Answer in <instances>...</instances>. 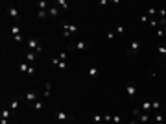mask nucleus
I'll list each match as a JSON object with an SVG mask.
<instances>
[{
	"mask_svg": "<svg viewBox=\"0 0 166 124\" xmlns=\"http://www.w3.org/2000/svg\"><path fill=\"white\" fill-rule=\"evenodd\" d=\"M155 35H157L159 39H164V35H166V33H164V30H163V28H157V32H155Z\"/></svg>",
	"mask_w": 166,
	"mask_h": 124,
	"instance_id": "nucleus-29",
	"label": "nucleus"
},
{
	"mask_svg": "<svg viewBox=\"0 0 166 124\" xmlns=\"http://www.w3.org/2000/svg\"><path fill=\"white\" fill-rule=\"evenodd\" d=\"M11 115H13V111L8 109V107H2V109H0V118H11Z\"/></svg>",
	"mask_w": 166,
	"mask_h": 124,
	"instance_id": "nucleus-12",
	"label": "nucleus"
},
{
	"mask_svg": "<svg viewBox=\"0 0 166 124\" xmlns=\"http://www.w3.org/2000/svg\"><path fill=\"white\" fill-rule=\"evenodd\" d=\"M138 121L140 122H144V124H149V122H152V117H149V113H140V115H138Z\"/></svg>",
	"mask_w": 166,
	"mask_h": 124,
	"instance_id": "nucleus-11",
	"label": "nucleus"
},
{
	"mask_svg": "<svg viewBox=\"0 0 166 124\" xmlns=\"http://www.w3.org/2000/svg\"><path fill=\"white\" fill-rule=\"evenodd\" d=\"M35 59H37V52H28L26 54V61L28 63H35Z\"/></svg>",
	"mask_w": 166,
	"mask_h": 124,
	"instance_id": "nucleus-17",
	"label": "nucleus"
},
{
	"mask_svg": "<svg viewBox=\"0 0 166 124\" xmlns=\"http://www.w3.org/2000/svg\"><path fill=\"white\" fill-rule=\"evenodd\" d=\"M13 41H15V43H22L24 37H22V35H17V37H13Z\"/></svg>",
	"mask_w": 166,
	"mask_h": 124,
	"instance_id": "nucleus-39",
	"label": "nucleus"
},
{
	"mask_svg": "<svg viewBox=\"0 0 166 124\" xmlns=\"http://www.w3.org/2000/svg\"><path fill=\"white\" fill-rule=\"evenodd\" d=\"M153 122H164V117L160 115V111H157V115H155V121Z\"/></svg>",
	"mask_w": 166,
	"mask_h": 124,
	"instance_id": "nucleus-33",
	"label": "nucleus"
},
{
	"mask_svg": "<svg viewBox=\"0 0 166 124\" xmlns=\"http://www.w3.org/2000/svg\"><path fill=\"white\" fill-rule=\"evenodd\" d=\"M114 33H116V35H124V33H125V28L122 26V24H118V26L114 28Z\"/></svg>",
	"mask_w": 166,
	"mask_h": 124,
	"instance_id": "nucleus-24",
	"label": "nucleus"
},
{
	"mask_svg": "<svg viewBox=\"0 0 166 124\" xmlns=\"http://www.w3.org/2000/svg\"><path fill=\"white\" fill-rule=\"evenodd\" d=\"M55 4H57V6L59 8H61V9H68L70 6H68V2H67V0H57V2H55Z\"/></svg>",
	"mask_w": 166,
	"mask_h": 124,
	"instance_id": "nucleus-23",
	"label": "nucleus"
},
{
	"mask_svg": "<svg viewBox=\"0 0 166 124\" xmlns=\"http://www.w3.org/2000/svg\"><path fill=\"white\" fill-rule=\"evenodd\" d=\"M152 109L160 111V100H159V98H153V100H152Z\"/></svg>",
	"mask_w": 166,
	"mask_h": 124,
	"instance_id": "nucleus-20",
	"label": "nucleus"
},
{
	"mask_svg": "<svg viewBox=\"0 0 166 124\" xmlns=\"http://www.w3.org/2000/svg\"><path fill=\"white\" fill-rule=\"evenodd\" d=\"M140 111H144V113H149V111H152V100H144L142 106H140Z\"/></svg>",
	"mask_w": 166,
	"mask_h": 124,
	"instance_id": "nucleus-10",
	"label": "nucleus"
},
{
	"mask_svg": "<svg viewBox=\"0 0 166 124\" xmlns=\"http://www.w3.org/2000/svg\"><path fill=\"white\" fill-rule=\"evenodd\" d=\"M149 26H152V28H159V19H149Z\"/></svg>",
	"mask_w": 166,
	"mask_h": 124,
	"instance_id": "nucleus-28",
	"label": "nucleus"
},
{
	"mask_svg": "<svg viewBox=\"0 0 166 124\" xmlns=\"http://www.w3.org/2000/svg\"><path fill=\"white\" fill-rule=\"evenodd\" d=\"M55 121H59V122H70L72 121V115L67 111H55Z\"/></svg>",
	"mask_w": 166,
	"mask_h": 124,
	"instance_id": "nucleus-6",
	"label": "nucleus"
},
{
	"mask_svg": "<svg viewBox=\"0 0 166 124\" xmlns=\"http://www.w3.org/2000/svg\"><path fill=\"white\" fill-rule=\"evenodd\" d=\"M164 61H166V57H164Z\"/></svg>",
	"mask_w": 166,
	"mask_h": 124,
	"instance_id": "nucleus-44",
	"label": "nucleus"
},
{
	"mask_svg": "<svg viewBox=\"0 0 166 124\" xmlns=\"http://www.w3.org/2000/svg\"><path fill=\"white\" fill-rule=\"evenodd\" d=\"M28 69H30V63H28V61H24V63H19V71H21V72H24V74H26V72H28Z\"/></svg>",
	"mask_w": 166,
	"mask_h": 124,
	"instance_id": "nucleus-21",
	"label": "nucleus"
},
{
	"mask_svg": "<svg viewBox=\"0 0 166 124\" xmlns=\"http://www.w3.org/2000/svg\"><path fill=\"white\" fill-rule=\"evenodd\" d=\"M59 61H61L59 57H54V59H52V65H54V67H57V63H59Z\"/></svg>",
	"mask_w": 166,
	"mask_h": 124,
	"instance_id": "nucleus-40",
	"label": "nucleus"
},
{
	"mask_svg": "<svg viewBox=\"0 0 166 124\" xmlns=\"http://www.w3.org/2000/svg\"><path fill=\"white\" fill-rule=\"evenodd\" d=\"M140 113H142V111H140V107H133V117H138Z\"/></svg>",
	"mask_w": 166,
	"mask_h": 124,
	"instance_id": "nucleus-35",
	"label": "nucleus"
},
{
	"mask_svg": "<svg viewBox=\"0 0 166 124\" xmlns=\"http://www.w3.org/2000/svg\"><path fill=\"white\" fill-rule=\"evenodd\" d=\"M138 22H149V17H148V15H140V17H138Z\"/></svg>",
	"mask_w": 166,
	"mask_h": 124,
	"instance_id": "nucleus-34",
	"label": "nucleus"
},
{
	"mask_svg": "<svg viewBox=\"0 0 166 124\" xmlns=\"http://www.w3.org/2000/svg\"><path fill=\"white\" fill-rule=\"evenodd\" d=\"M125 93H127L129 98H135V95H137V83H135V80H127V83H125Z\"/></svg>",
	"mask_w": 166,
	"mask_h": 124,
	"instance_id": "nucleus-5",
	"label": "nucleus"
},
{
	"mask_svg": "<svg viewBox=\"0 0 166 124\" xmlns=\"http://www.w3.org/2000/svg\"><path fill=\"white\" fill-rule=\"evenodd\" d=\"M98 6H100V8H103V6H107V0H100V2H98Z\"/></svg>",
	"mask_w": 166,
	"mask_h": 124,
	"instance_id": "nucleus-41",
	"label": "nucleus"
},
{
	"mask_svg": "<svg viewBox=\"0 0 166 124\" xmlns=\"http://www.w3.org/2000/svg\"><path fill=\"white\" fill-rule=\"evenodd\" d=\"M157 54H159V57L164 61V57H166V44H159V46H157Z\"/></svg>",
	"mask_w": 166,
	"mask_h": 124,
	"instance_id": "nucleus-13",
	"label": "nucleus"
},
{
	"mask_svg": "<svg viewBox=\"0 0 166 124\" xmlns=\"http://www.w3.org/2000/svg\"><path fill=\"white\" fill-rule=\"evenodd\" d=\"M146 15H148L149 19H155V15H157V8H149V9H148V13H146Z\"/></svg>",
	"mask_w": 166,
	"mask_h": 124,
	"instance_id": "nucleus-25",
	"label": "nucleus"
},
{
	"mask_svg": "<svg viewBox=\"0 0 166 124\" xmlns=\"http://www.w3.org/2000/svg\"><path fill=\"white\" fill-rule=\"evenodd\" d=\"M89 76L92 78V80H96V78H100V65L98 63H92L89 69Z\"/></svg>",
	"mask_w": 166,
	"mask_h": 124,
	"instance_id": "nucleus-8",
	"label": "nucleus"
},
{
	"mask_svg": "<svg viewBox=\"0 0 166 124\" xmlns=\"http://www.w3.org/2000/svg\"><path fill=\"white\" fill-rule=\"evenodd\" d=\"M37 19H41V21L48 19V11H39V9H37Z\"/></svg>",
	"mask_w": 166,
	"mask_h": 124,
	"instance_id": "nucleus-26",
	"label": "nucleus"
},
{
	"mask_svg": "<svg viewBox=\"0 0 166 124\" xmlns=\"http://www.w3.org/2000/svg\"><path fill=\"white\" fill-rule=\"evenodd\" d=\"M103 121V117L102 115H98V113H94V115H92V122H96V124H100V122H102Z\"/></svg>",
	"mask_w": 166,
	"mask_h": 124,
	"instance_id": "nucleus-27",
	"label": "nucleus"
},
{
	"mask_svg": "<svg viewBox=\"0 0 166 124\" xmlns=\"http://www.w3.org/2000/svg\"><path fill=\"white\" fill-rule=\"evenodd\" d=\"M157 15H159V19H166V9H157Z\"/></svg>",
	"mask_w": 166,
	"mask_h": 124,
	"instance_id": "nucleus-32",
	"label": "nucleus"
},
{
	"mask_svg": "<svg viewBox=\"0 0 166 124\" xmlns=\"http://www.w3.org/2000/svg\"><path fill=\"white\" fill-rule=\"evenodd\" d=\"M57 57L61 59V61H67V57H68V50H65V52H61V54H59Z\"/></svg>",
	"mask_w": 166,
	"mask_h": 124,
	"instance_id": "nucleus-31",
	"label": "nucleus"
},
{
	"mask_svg": "<svg viewBox=\"0 0 166 124\" xmlns=\"http://www.w3.org/2000/svg\"><path fill=\"white\" fill-rule=\"evenodd\" d=\"M140 48H142L140 41H138V39H133V41L129 43V46H127V54H129V56H137V54L140 52Z\"/></svg>",
	"mask_w": 166,
	"mask_h": 124,
	"instance_id": "nucleus-3",
	"label": "nucleus"
},
{
	"mask_svg": "<svg viewBox=\"0 0 166 124\" xmlns=\"http://www.w3.org/2000/svg\"><path fill=\"white\" fill-rule=\"evenodd\" d=\"M63 28H67L70 33H76L78 30H79V28H78V24H67V22H63Z\"/></svg>",
	"mask_w": 166,
	"mask_h": 124,
	"instance_id": "nucleus-15",
	"label": "nucleus"
},
{
	"mask_svg": "<svg viewBox=\"0 0 166 124\" xmlns=\"http://www.w3.org/2000/svg\"><path fill=\"white\" fill-rule=\"evenodd\" d=\"M89 48V43L87 41H83V39H79L78 43H74V44H68V50H78V52H83V50H87Z\"/></svg>",
	"mask_w": 166,
	"mask_h": 124,
	"instance_id": "nucleus-4",
	"label": "nucleus"
},
{
	"mask_svg": "<svg viewBox=\"0 0 166 124\" xmlns=\"http://www.w3.org/2000/svg\"><path fill=\"white\" fill-rule=\"evenodd\" d=\"M105 35H107V39H109V41H113V39L116 37V33H114V30H109V32L105 33Z\"/></svg>",
	"mask_w": 166,
	"mask_h": 124,
	"instance_id": "nucleus-30",
	"label": "nucleus"
},
{
	"mask_svg": "<svg viewBox=\"0 0 166 124\" xmlns=\"http://www.w3.org/2000/svg\"><path fill=\"white\" fill-rule=\"evenodd\" d=\"M55 69H57V71H61V72H65V71L68 69V65H67V61H59V63H57V67H55Z\"/></svg>",
	"mask_w": 166,
	"mask_h": 124,
	"instance_id": "nucleus-22",
	"label": "nucleus"
},
{
	"mask_svg": "<svg viewBox=\"0 0 166 124\" xmlns=\"http://www.w3.org/2000/svg\"><path fill=\"white\" fill-rule=\"evenodd\" d=\"M103 122H113V115H103Z\"/></svg>",
	"mask_w": 166,
	"mask_h": 124,
	"instance_id": "nucleus-36",
	"label": "nucleus"
},
{
	"mask_svg": "<svg viewBox=\"0 0 166 124\" xmlns=\"http://www.w3.org/2000/svg\"><path fill=\"white\" fill-rule=\"evenodd\" d=\"M0 124H9V118H0Z\"/></svg>",
	"mask_w": 166,
	"mask_h": 124,
	"instance_id": "nucleus-42",
	"label": "nucleus"
},
{
	"mask_svg": "<svg viewBox=\"0 0 166 124\" xmlns=\"http://www.w3.org/2000/svg\"><path fill=\"white\" fill-rule=\"evenodd\" d=\"M164 39H166V35H164Z\"/></svg>",
	"mask_w": 166,
	"mask_h": 124,
	"instance_id": "nucleus-45",
	"label": "nucleus"
},
{
	"mask_svg": "<svg viewBox=\"0 0 166 124\" xmlns=\"http://www.w3.org/2000/svg\"><path fill=\"white\" fill-rule=\"evenodd\" d=\"M9 109H11V111L19 109V98H11V102H9Z\"/></svg>",
	"mask_w": 166,
	"mask_h": 124,
	"instance_id": "nucleus-19",
	"label": "nucleus"
},
{
	"mask_svg": "<svg viewBox=\"0 0 166 124\" xmlns=\"http://www.w3.org/2000/svg\"><path fill=\"white\" fill-rule=\"evenodd\" d=\"M6 11H8V15L13 19L15 22H19V9H17V8L11 6V4H8V6H6Z\"/></svg>",
	"mask_w": 166,
	"mask_h": 124,
	"instance_id": "nucleus-7",
	"label": "nucleus"
},
{
	"mask_svg": "<svg viewBox=\"0 0 166 124\" xmlns=\"http://www.w3.org/2000/svg\"><path fill=\"white\" fill-rule=\"evenodd\" d=\"M11 35H13V37H17V35H21V26H19V24H17V22H15V24H13V26H11Z\"/></svg>",
	"mask_w": 166,
	"mask_h": 124,
	"instance_id": "nucleus-18",
	"label": "nucleus"
},
{
	"mask_svg": "<svg viewBox=\"0 0 166 124\" xmlns=\"http://www.w3.org/2000/svg\"><path fill=\"white\" fill-rule=\"evenodd\" d=\"M113 122L114 124H120V122H122V118H120L118 115H113Z\"/></svg>",
	"mask_w": 166,
	"mask_h": 124,
	"instance_id": "nucleus-38",
	"label": "nucleus"
},
{
	"mask_svg": "<svg viewBox=\"0 0 166 124\" xmlns=\"http://www.w3.org/2000/svg\"><path fill=\"white\" fill-rule=\"evenodd\" d=\"M33 109L35 111H41V109H44V100H37V102H33Z\"/></svg>",
	"mask_w": 166,
	"mask_h": 124,
	"instance_id": "nucleus-16",
	"label": "nucleus"
},
{
	"mask_svg": "<svg viewBox=\"0 0 166 124\" xmlns=\"http://www.w3.org/2000/svg\"><path fill=\"white\" fill-rule=\"evenodd\" d=\"M155 124H166V122H155Z\"/></svg>",
	"mask_w": 166,
	"mask_h": 124,
	"instance_id": "nucleus-43",
	"label": "nucleus"
},
{
	"mask_svg": "<svg viewBox=\"0 0 166 124\" xmlns=\"http://www.w3.org/2000/svg\"><path fill=\"white\" fill-rule=\"evenodd\" d=\"M26 74H30V76H33V74H35V67L33 65H30V69H28V72Z\"/></svg>",
	"mask_w": 166,
	"mask_h": 124,
	"instance_id": "nucleus-37",
	"label": "nucleus"
},
{
	"mask_svg": "<svg viewBox=\"0 0 166 124\" xmlns=\"http://www.w3.org/2000/svg\"><path fill=\"white\" fill-rule=\"evenodd\" d=\"M39 95H41V93H39V91H35V89H30V91H26V93H24V102H26L28 104V107H32L33 106V102H37V96Z\"/></svg>",
	"mask_w": 166,
	"mask_h": 124,
	"instance_id": "nucleus-2",
	"label": "nucleus"
},
{
	"mask_svg": "<svg viewBox=\"0 0 166 124\" xmlns=\"http://www.w3.org/2000/svg\"><path fill=\"white\" fill-rule=\"evenodd\" d=\"M48 17L57 19V17H59V8H57V6H50V8H48Z\"/></svg>",
	"mask_w": 166,
	"mask_h": 124,
	"instance_id": "nucleus-9",
	"label": "nucleus"
},
{
	"mask_svg": "<svg viewBox=\"0 0 166 124\" xmlns=\"http://www.w3.org/2000/svg\"><path fill=\"white\" fill-rule=\"evenodd\" d=\"M26 46L30 48V50H33V52H37V54H41L44 48H43V44H41V41H39L37 37H30L28 41H26Z\"/></svg>",
	"mask_w": 166,
	"mask_h": 124,
	"instance_id": "nucleus-1",
	"label": "nucleus"
},
{
	"mask_svg": "<svg viewBox=\"0 0 166 124\" xmlns=\"http://www.w3.org/2000/svg\"><path fill=\"white\" fill-rule=\"evenodd\" d=\"M43 96L44 98H50V96H52V83H46V85H44V91H43Z\"/></svg>",
	"mask_w": 166,
	"mask_h": 124,
	"instance_id": "nucleus-14",
	"label": "nucleus"
}]
</instances>
